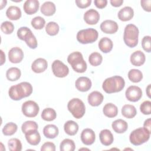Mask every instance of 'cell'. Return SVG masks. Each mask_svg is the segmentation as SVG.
I'll return each instance as SVG.
<instances>
[{
  "mask_svg": "<svg viewBox=\"0 0 151 151\" xmlns=\"http://www.w3.org/2000/svg\"><path fill=\"white\" fill-rule=\"evenodd\" d=\"M32 93V85L28 82H21L11 86L8 91L9 97L14 100H19L29 96Z\"/></svg>",
  "mask_w": 151,
  "mask_h": 151,
  "instance_id": "6da1fadb",
  "label": "cell"
},
{
  "mask_svg": "<svg viewBox=\"0 0 151 151\" xmlns=\"http://www.w3.org/2000/svg\"><path fill=\"white\" fill-rule=\"evenodd\" d=\"M125 86V81L123 77L114 76L106 78L103 83L102 88L108 94L117 93L122 91Z\"/></svg>",
  "mask_w": 151,
  "mask_h": 151,
  "instance_id": "7a4b0ae2",
  "label": "cell"
},
{
  "mask_svg": "<svg viewBox=\"0 0 151 151\" xmlns=\"http://www.w3.org/2000/svg\"><path fill=\"white\" fill-rule=\"evenodd\" d=\"M139 29L134 24H130L126 26L123 34V40L126 45L133 48L138 43Z\"/></svg>",
  "mask_w": 151,
  "mask_h": 151,
  "instance_id": "3957f363",
  "label": "cell"
},
{
  "mask_svg": "<svg viewBox=\"0 0 151 151\" xmlns=\"http://www.w3.org/2000/svg\"><path fill=\"white\" fill-rule=\"evenodd\" d=\"M67 61L77 73H83L87 70V64L80 52L75 51L69 54Z\"/></svg>",
  "mask_w": 151,
  "mask_h": 151,
  "instance_id": "277c9868",
  "label": "cell"
},
{
  "mask_svg": "<svg viewBox=\"0 0 151 151\" xmlns=\"http://www.w3.org/2000/svg\"><path fill=\"white\" fill-rule=\"evenodd\" d=\"M150 135V132L145 127H139L131 132L129 140L133 145L139 146L146 142L149 139Z\"/></svg>",
  "mask_w": 151,
  "mask_h": 151,
  "instance_id": "5b68a950",
  "label": "cell"
},
{
  "mask_svg": "<svg viewBox=\"0 0 151 151\" xmlns=\"http://www.w3.org/2000/svg\"><path fill=\"white\" fill-rule=\"evenodd\" d=\"M67 108L72 115L76 119L81 118L86 111V107L82 100L78 98L71 99L67 104Z\"/></svg>",
  "mask_w": 151,
  "mask_h": 151,
  "instance_id": "8992f818",
  "label": "cell"
},
{
  "mask_svg": "<svg viewBox=\"0 0 151 151\" xmlns=\"http://www.w3.org/2000/svg\"><path fill=\"white\" fill-rule=\"evenodd\" d=\"M98 35L96 29L90 28L79 31L77 34V40L80 43L83 44L93 43L97 40Z\"/></svg>",
  "mask_w": 151,
  "mask_h": 151,
  "instance_id": "52a82bcc",
  "label": "cell"
},
{
  "mask_svg": "<svg viewBox=\"0 0 151 151\" xmlns=\"http://www.w3.org/2000/svg\"><path fill=\"white\" fill-rule=\"evenodd\" d=\"M21 109L23 114L28 117H35L40 110L38 104L32 100H28L24 102L22 105Z\"/></svg>",
  "mask_w": 151,
  "mask_h": 151,
  "instance_id": "ba28073f",
  "label": "cell"
},
{
  "mask_svg": "<svg viewBox=\"0 0 151 151\" xmlns=\"http://www.w3.org/2000/svg\"><path fill=\"white\" fill-rule=\"evenodd\" d=\"M51 68L54 76L59 78L66 77L69 73L68 67L62 61L58 60H56L53 61Z\"/></svg>",
  "mask_w": 151,
  "mask_h": 151,
  "instance_id": "9c48e42d",
  "label": "cell"
},
{
  "mask_svg": "<svg viewBox=\"0 0 151 151\" xmlns=\"http://www.w3.org/2000/svg\"><path fill=\"white\" fill-rule=\"evenodd\" d=\"M126 99L133 102L139 100L142 96V91L141 88L136 86H131L129 87L125 92Z\"/></svg>",
  "mask_w": 151,
  "mask_h": 151,
  "instance_id": "30bf717a",
  "label": "cell"
},
{
  "mask_svg": "<svg viewBox=\"0 0 151 151\" xmlns=\"http://www.w3.org/2000/svg\"><path fill=\"white\" fill-rule=\"evenodd\" d=\"M119 26L116 22L113 20H105L100 24L101 30L106 34H114L118 30Z\"/></svg>",
  "mask_w": 151,
  "mask_h": 151,
  "instance_id": "8fae6325",
  "label": "cell"
},
{
  "mask_svg": "<svg viewBox=\"0 0 151 151\" xmlns=\"http://www.w3.org/2000/svg\"><path fill=\"white\" fill-rule=\"evenodd\" d=\"M24 58V52L22 50L18 47L12 48L8 52V58L12 63H19Z\"/></svg>",
  "mask_w": 151,
  "mask_h": 151,
  "instance_id": "7c38bea8",
  "label": "cell"
},
{
  "mask_svg": "<svg viewBox=\"0 0 151 151\" xmlns=\"http://www.w3.org/2000/svg\"><path fill=\"white\" fill-rule=\"evenodd\" d=\"M99 13L94 9H90L87 11L84 14V20L89 25L96 24L99 22Z\"/></svg>",
  "mask_w": 151,
  "mask_h": 151,
  "instance_id": "4fadbf2b",
  "label": "cell"
},
{
  "mask_svg": "<svg viewBox=\"0 0 151 151\" xmlns=\"http://www.w3.org/2000/svg\"><path fill=\"white\" fill-rule=\"evenodd\" d=\"M76 88L80 91L85 92L88 91L91 87V81L88 77H78L75 83Z\"/></svg>",
  "mask_w": 151,
  "mask_h": 151,
  "instance_id": "5bb4252c",
  "label": "cell"
},
{
  "mask_svg": "<svg viewBox=\"0 0 151 151\" xmlns=\"http://www.w3.org/2000/svg\"><path fill=\"white\" fill-rule=\"evenodd\" d=\"M81 142L86 145H92L96 139V135L94 131L91 129H85L81 133Z\"/></svg>",
  "mask_w": 151,
  "mask_h": 151,
  "instance_id": "9a60e30c",
  "label": "cell"
},
{
  "mask_svg": "<svg viewBox=\"0 0 151 151\" xmlns=\"http://www.w3.org/2000/svg\"><path fill=\"white\" fill-rule=\"evenodd\" d=\"M48 66L47 61L42 58H38L34 60L31 65L32 70L36 73H41L44 72Z\"/></svg>",
  "mask_w": 151,
  "mask_h": 151,
  "instance_id": "2e32d148",
  "label": "cell"
},
{
  "mask_svg": "<svg viewBox=\"0 0 151 151\" xmlns=\"http://www.w3.org/2000/svg\"><path fill=\"white\" fill-rule=\"evenodd\" d=\"M39 5V2L37 0H27L24 4L23 8L26 14L32 15L38 11Z\"/></svg>",
  "mask_w": 151,
  "mask_h": 151,
  "instance_id": "e0dca14e",
  "label": "cell"
},
{
  "mask_svg": "<svg viewBox=\"0 0 151 151\" xmlns=\"http://www.w3.org/2000/svg\"><path fill=\"white\" fill-rule=\"evenodd\" d=\"M103 99L104 97L100 92L94 91L88 94L87 100L89 104L91 106H98L103 102Z\"/></svg>",
  "mask_w": 151,
  "mask_h": 151,
  "instance_id": "ac0fdd59",
  "label": "cell"
},
{
  "mask_svg": "<svg viewBox=\"0 0 151 151\" xmlns=\"http://www.w3.org/2000/svg\"><path fill=\"white\" fill-rule=\"evenodd\" d=\"M130 62L134 66H140L143 65L146 60L145 54L140 51H136L130 55Z\"/></svg>",
  "mask_w": 151,
  "mask_h": 151,
  "instance_id": "d6986e66",
  "label": "cell"
},
{
  "mask_svg": "<svg viewBox=\"0 0 151 151\" xmlns=\"http://www.w3.org/2000/svg\"><path fill=\"white\" fill-rule=\"evenodd\" d=\"M25 136L28 143L31 145L36 146L41 141V136L37 130H30L25 133Z\"/></svg>",
  "mask_w": 151,
  "mask_h": 151,
  "instance_id": "ffe728a7",
  "label": "cell"
},
{
  "mask_svg": "<svg viewBox=\"0 0 151 151\" xmlns=\"http://www.w3.org/2000/svg\"><path fill=\"white\" fill-rule=\"evenodd\" d=\"M99 138L101 143L104 146H110L114 140L113 134L108 129L102 130L99 134Z\"/></svg>",
  "mask_w": 151,
  "mask_h": 151,
  "instance_id": "44dd1931",
  "label": "cell"
},
{
  "mask_svg": "<svg viewBox=\"0 0 151 151\" xmlns=\"http://www.w3.org/2000/svg\"><path fill=\"white\" fill-rule=\"evenodd\" d=\"M117 15L120 20L122 21H127L133 18L134 11L130 6H125L119 11Z\"/></svg>",
  "mask_w": 151,
  "mask_h": 151,
  "instance_id": "7402d4cb",
  "label": "cell"
},
{
  "mask_svg": "<svg viewBox=\"0 0 151 151\" xmlns=\"http://www.w3.org/2000/svg\"><path fill=\"white\" fill-rule=\"evenodd\" d=\"M58 127L54 124H47L43 129V134L48 139H54L58 134Z\"/></svg>",
  "mask_w": 151,
  "mask_h": 151,
  "instance_id": "603a6c76",
  "label": "cell"
},
{
  "mask_svg": "<svg viewBox=\"0 0 151 151\" xmlns=\"http://www.w3.org/2000/svg\"><path fill=\"white\" fill-rule=\"evenodd\" d=\"M111 127L115 132L123 133L127 130L128 124L126 121L122 119H117L112 123Z\"/></svg>",
  "mask_w": 151,
  "mask_h": 151,
  "instance_id": "cb8c5ba5",
  "label": "cell"
},
{
  "mask_svg": "<svg viewBox=\"0 0 151 151\" xmlns=\"http://www.w3.org/2000/svg\"><path fill=\"white\" fill-rule=\"evenodd\" d=\"M41 12L45 16H51L55 12V5L51 1L45 2L41 6Z\"/></svg>",
  "mask_w": 151,
  "mask_h": 151,
  "instance_id": "d4e9b609",
  "label": "cell"
},
{
  "mask_svg": "<svg viewBox=\"0 0 151 151\" xmlns=\"http://www.w3.org/2000/svg\"><path fill=\"white\" fill-rule=\"evenodd\" d=\"M113 46L112 41L107 37L102 38L99 42V48L104 53L109 52L112 50Z\"/></svg>",
  "mask_w": 151,
  "mask_h": 151,
  "instance_id": "484cf974",
  "label": "cell"
},
{
  "mask_svg": "<svg viewBox=\"0 0 151 151\" xmlns=\"http://www.w3.org/2000/svg\"><path fill=\"white\" fill-rule=\"evenodd\" d=\"M103 112L106 116L109 118H112L117 115L118 109L116 105L109 103L104 105L103 109Z\"/></svg>",
  "mask_w": 151,
  "mask_h": 151,
  "instance_id": "4316f807",
  "label": "cell"
},
{
  "mask_svg": "<svg viewBox=\"0 0 151 151\" xmlns=\"http://www.w3.org/2000/svg\"><path fill=\"white\" fill-rule=\"evenodd\" d=\"M6 15L11 20H18L21 17V11L18 6H11L7 9Z\"/></svg>",
  "mask_w": 151,
  "mask_h": 151,
  "instance_id": "83f0119b",
  "label": "cell"
},
{
  "mask_svg": "<svg viewBox=\"0 0 151 151\" xmlns=\"http://www.w3.org/2000/svg\"><path fill=\"white\" fill-rule=\"evenodd\" d=\"M64 130L67 134L74 136L78 130V125L73 120H68L65 123L64 125Z\"/></svg>",
  "mask_w": 151,
  "mask_h": 151,
  "instance_id": "f1b7e54d",
  "label": "cell"
},
{
  "mask_svg": "<svg viewBox=\"0 0 151 151\" xmlns=\"http://www.w3.org/2000/svg\"><path fill=\"white\" fill-rule=\"evenodd\" d=\"M137 113L135 107L131 104H125L122 108V115L127 119L133 118Z\"/></svg>",
  "mask_w": 151,
  "mask_h": 151,
  "instance_id": "f546056e",
  "label": "cell"
},
{
  "mask_svg": "<svg viewBox=\"0 0 151 151\" xmlns=\"http://www.w3.org/2000/svg\"><path fill=\"white\" fill-rule=\"evenodd\" d=\"M21 75L20 70L17 67L9 68L6 73V77L7 79L11 81L18 80Z\"/></svg>",
  "mask_w": 151,
  "mask_h": 151,
  "instance_id": "4dcf8cb0",
  "label": "cell"
},
{
  "mask_svg": "<svg viewBox=\"0 0 151 151\" xmlns=\"http://www.w3.org/2000/svg\"><path fill=\"white\" fill-rule=\"evenodd\" d=\"M57 117V113L52 108H46L43 110L41 113V118L48 122L54 120Z\"/></svg>",
  "mask_w": 151,
  "mask_h": 151,
  "instance_id": "1f68e13d",
  "label": "cell"
},
{
  "mask_svg": "<svg viewBox=\"0 0 151 151\" xmlns=\"http://www.w3.org/2000/svg\"><path fill=\"white\" fill-rule=\"evenodd\" d=\"M76 147L74 141L70 139H64L60 143V149L61 151H73Z\"/></svg>",
  "mask_w": 151,
  "mask_h": 151,
  "instance_id": "d6a6232c",
  "label": "cell"
},
{
  "mask_svg": "<svg viewBox=\"0 0 151 151\" xmlns=\"http://www.w3.org/2000/svg\"><path fill=\"white\" fill-rule=\"evenodd\" d=\"M129 79L133 83L140 82L143 78V74L137 69H132L128 73Z\"/></svg>",
  "mask_w": 151,
  "mask_h": 151,
  "instance_id": "836d02e7",
  "label": "cell"
},
{
  "mask_svg": "<svg viewBox=\"0 0 151 151\" xmlns=\"http://www.w3.org/2000/svg\"><path fill=\"white\" fill-rule=\"evenodd\" d=\"M17 125L12 122L6 123L2 129V133L5 136H11L17 130Z\"/></svg>",
  "mask_w": 151,
  "mask_h": 151,
  "instance_id": "e575fe53",
  "label": "cell"
},
{
  "mask_svg": "<svg viewBox=\"0 0 151 151\" xmlns=\"http://www.w3.org/2000/svg\"><path fill=\"white\" fill-rule=\"evenodd\" d=\"M45 31L49 35H55L58 33L59 25L55 22H49L45 26Z\"/></svg>",
  "mask_w": 151,
  "mask_h": 151,
  "instance_id": "d590c367",
  "label": "cell"
},
{
  "mask_svg": "<svg viewBox=\"0 0 151 151\" xmlns=\"http://www.w3.org/2000/svg\"><path fill=\"white\" fill-rule=\"evenodd\" d=\"M102 60V55L97 52H94L91 53L88 57V61L90 64L93 66L99 65L101 64Z\"/></svg>",
  "mask_w": 151,
  "mask_h": 151,
  "instance_id": "8d00e7d4",
  "label": "cell"
},
{
  "mask_svg": "<svg viewBox=\"0 0 151 151\" xmlns=\"http://www.w3.org/2000/svg\"><path fill=\"white\" fill-rule=\"evenodd\" d=\"M8 145L11 151H21L22 150V143L17 138H12L8 140Z\"/></svg>",
  "mask_w": 151,
  "mask_h": 151,
  "instance_id": "74e56055",
  "label": "cell"
},
{
  "mask_svg": "<svg viewBox=\"0 0 151 151\" xmlns=\"http://www.w3.org/2000/svg\"><path fill=\"white\" fill-rule=\"evenodd\" d=\"M38 128V126L37 123L32 120H28L25 122L21 126V130L24 133H26L27 132L32 130H37Z\"/></svg>",
  "mask_w": 151,
  "mask_h": 151,
  "instance_id": "f35d334b",
  "label": "cell"
},
{
  "mask_svg": "<svg viewBox=\"0 0 151 151\" xmlns=\"http://www.w3.org/2000/svg\"><path fill=\"white\" fill-rule=\"evenodd\" d=\"M31 25L35 29H41L44 28L45 24V19L40 16L34 17L31 22Z\"/></svg>",
  "mask_w": 151,
  "mask_h": 151,
  "instance_id": "ab89813d",
  "label": "cell"
},
{
  "mask_svg": "<svg viewBox=\"0 0 151 151\" xmlns=\"http://www.w3.org/2000/svg\"><path fill=\"white\" fill-rule=\"evenodd\" d=\"M1 29L5 34H11L14 31V26L10 21H4L1 25Z\"/></svg>",
  "mask_w": 151,
  "mask_h": 151,
  "instance_id": "60d3db41",
  "label": "cell"
},
{
  "mask_svg": "<svg viewBox=\"0 0 151 151\" xmlns=\"http://www.w3.org/2000/svg\"><path fill=\"white\" fill-rule=\"evenodd\" d=\"M24 41L26 42L27 45L32 49H35L37 47V41L34 36V35L31 32L25 39Z\"/></svg>",
  "mask_w": 151,
  "mask_h": 151,
  "instance_id": "b9f144b4",
  "label": "cell"
},
{
  "mask_svg": "<svg viewBox=\"0 0 151 151\" xmlns=\"http://www.w3.org/2000/svg\"><path fill=\"white\" fill-rule=\"evenodd\" d=\"M31 30L26 27H22L17 31V36L19 39L24 41L27 37L31 32Z\"/></svg>",
  "mask_w": 151,
  "mask_h": 151,
  "instance_id": "7bdbcfd3",
  "label": "cell"
},
{
  "mask_svg": "<svg viewBox=\"0 0 151 151\" xmlns=\"http://www.w3.org/2000/svg\"><path fill=\"white\" fill-rule=\"evenodd\" d=\"M140 111L145 115H149L151 113V102L149 100L143 101L140 106Z\"/></svg>",
  "mask_w": 151,
  "mask_h": 151,
  "instance_id": "ee69618b",
  "label": "cell"
},
{
  "mask_svg": "<svg viewBox=\"0 0 151 151\" xmlns=\"http://www.w3.org/2000/svg\"><path fill=\"white\" fill-rule=\"evenodd\" d=\"M151 37L149 35L145 36L142 41V45L143 50L147 52H150L151 51Z\"/></svg>",
  "mask_w": 151,
  "mask_h": 151,
  "instance_id": "f6af8a7d",
  "label": "cell"
},
{
  "mask_svg": "<svg viewBox=\"0 0 151 151\" xmlns=\"http://www.w3.org/2000/svg\"><path fill=\"white\" fill-rule=\"evenodd\" d=\"M41 151H46V150H50V151H55V146L52 142H47L44 143L41 147Z\"/></svg>",
  "mask_w": 151,
  "mask_h": 151,
  "instance_id": "bcb514c9",
  "label": "cell"
},
{
  "mask_svg": "<svg viewBox=\"0 0 151 151\" xmlns=\"http://www.w3.org/2000/svg\"><path fill=\"white\" fill-rule=\"evenodd\" d=\"M75 2L77 6L81 9L89 6L91 3V0H76Z\"/></svg>",
  "mask_w": 151,
  "mask_h": 151,
  "instance_id": "7dc6e473",
  "label": "cell"
},
{
  "mask_svg": "<svg viewBox=\"0 0 151 151\" xmlns=\"http://www.w3.org/2000/svg\"><path fill=\"white\" fill-rule=\"evenodd\" d=\"M140 4H141L142 7L145 11L147 12L151 11V7H150L151 1L150 0H142L140 1Z\"/></svg>",
  "mask_w": 151,
  "mask_h": 151,
  "instance_id": "c3c4849f",
  "label": "cell"
},
{
  "mask_svg": "<svg viewBox=\"0 0 151 151\" xmlns=\"http://www.w3.org/2000/svg\"><path fill=\"white\" fill-rule=\"evenodd\" d=\"M94 3L97 8L102 9L106 7L107 4V1L106 0H95Z\"/></svg>",
  "mask_w": 151,
  "mask_h": 151,
  "instance_id": "681fc988",
  "label": "cell"
},
{
  "mask_svg": "<svg viewBox=\"0 0 151 151\" xmlns=\"http://www.w3.org/2000/svg\"><path fill=\"white\" fill-rule=\"evenodd\" d=\"M143 127H145L146 130H147L149 132H150V127H151V119L149 118L146 119L143 124Z\"/></svg>",
  "mask_w": 151,
  "mask_h": 151,
  "instance_id": "f907efd6",
  "label": "cell"
},
{
  "mask_svg": "<svg viewBox=\"0 0 151 151\" xmlns=\"http://www.w3.org/2000/svg\"><path fill=\"white\" fill-rule=\"evenodd\" d=\"M110 2L111 5L114 7H119L123 3V0H111Z\"/></svg>",
  "mask_w": 151,
  "mask_h": 151,
  "instance_id": "816d5d0a",
  "label": "cell"
},
{
  "mask_svg": "<svg viewBox=\"0 0 151 151\" xmlns=\"http://www.w3.org/2000/svg\"><path fill=\"white\" fill-rule=\"evenodd\" d=\"M1 65H2L5 62V55L4 53L2 50H1Z\"/></svg>",
  "mask_w": 151,
  "mask_h": 151,
  "instance_id": "f5cc1de1",
  "label": "cell"
},
{
  "mask_svg": "<svg viewBox=\"0 0 151 151\" xmlns=\"http://www.w3.org/2000/svg\"><path fill=\"white\" fill-rule=\"evenodd\" d=\"M150 84H149L148 86L146 88V93L147 94V96L150 98Z\"/></svg>",
  "mask_w": 151,
  "mask_h": 151,
  "instance_id": "db71d44e",
  "label": "cell"
},
{
  "mask_svg": "<svg viewBox=\"0 0 151 151\" xmlns=\"http://www.w3.org/2000/svg\"><path fill=\"white\" fill-rule=\"evenodd\" d=\"M1 9H2L4 6H5L7 1H1Z\"/></svg>",
  "mask_w": 151,
  "mask_h": 151,
  "instance_id": "11a10c76",
  "label": "cell"
}]
</instances>
